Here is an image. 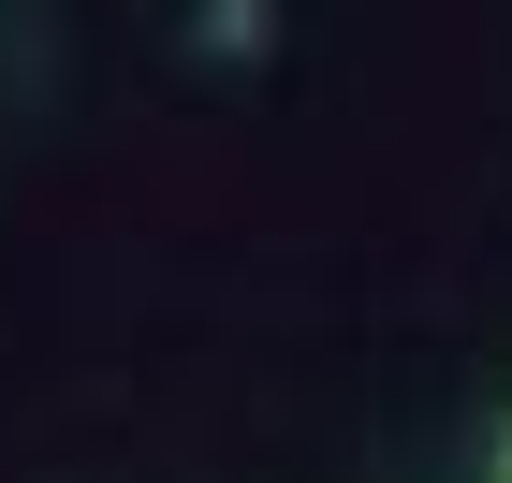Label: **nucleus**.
Segmentation results:
<instances>
[{
    "mask_svg": "<svg viewBox=\"0 0 512 483\" xmlns=\"http://www.w3.org/2000/svg\"><path fill=\"white\" fill-rule=\"evenodd\" d=\"M498 483H512V440H498Z\"/></svg>",
    "mask_w": 512,
    "mask_h": 483,
    "instance_id": "1",
    "label": "nucleus"
}]
</instances>
